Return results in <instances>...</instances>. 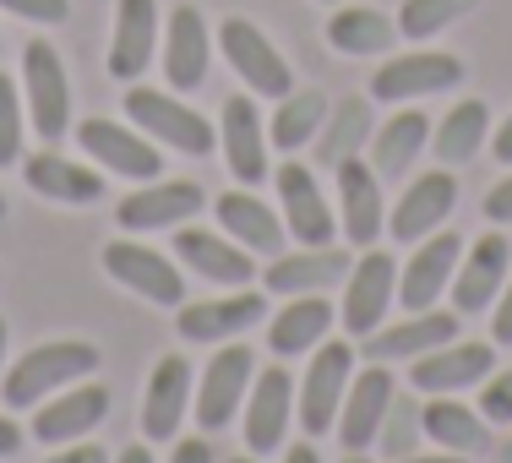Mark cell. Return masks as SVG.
<instances>
[{"mask_svg": "<svg viewBox=\"0 0 512 463\" xmlns=\"http://www.w3.org/2000/svg\"><path fill=\"white\" fill-rule=\"evenodd\" d=\"M93 371H99V349L82 344V338L33 344L28 355L0 376V398H6V409H33L39 398H50V393H60V387L93 376Z\"/></svg>", "mask_w": 512, "mask_h": 463, "instance_id": "1", "label": "cell"}, {"mask_svg": "<svg viewBox=\"0 0 512 463\" xmlns=\"http://www.w3.org/2000/svg\"><path fill=\"white\" fill-rule=\"evenodd\" d=\"M349 376H355V349L344 338H322L311 349V365L300 376V431L322 436L338 425V409H344Z\"/></svg>", "mask_w": 512, "mask_h": 463, "instance_id": "2", "label": "cell"}, {"mask_svg": "<svg viewBox=\"0 0 512 463\" xmlns=\"http://www.w3.org/2000/svg\"><path fill=\"white\" fill-rule=\"evenodd\" d=\"M126 115L142 137L164 142V148H175V153H213V126H207L191 104L169 99V93H158V88H131Z\"/></svg>", "mask_w": 512, "mask_h": 463, "instance_id": "3", "label": "cell"}, {"mask_svg": "<svg viewBox=\"0 0 512 463\" xmlns=\"http://www.w3.org/2000/svg\"><path fill=\"white\" fill-rule=\"evenodd\" d=\"M22 88H28V120L39 131V142H60L71 126V82L60 55L44 39H33L22 50Z\"/></svg>", "mask_w": 512, "mask_h": 463, "instance_id": "4", "label": "cell"}, {"mask_svg": "<svg viewBox=\"0 0 512 463\" xmlns=\"http://www.w3.org/2000/svg\"><path fill=\"white\" fill-rule=\"evenodd\" d=\"M251 376H256V355L246 344H224L202 371V387H197V425L207 436H218L229 420L240 414L251 393Z\"/></svg>", "mask_w": 512, "mask_h": 463, "instance_id": "5", "label": "cell"}, {"mask_svg": "<svg viewBox=\"0 0 512 463\" xmlns=\"http://www.w3.org/2000/svg\"><path fill=\"white\" fill-rule=\"evenodd\" d=\"M104 273L115 278L120 289L142 295L148 306H180V300H186V278H180V267L169 262L164 251L137 246V240H115V246H104Z\"/></svg>", "mask_w": 512, "mask_h": 463, "instance_id": "6", "label": "cell"}, {"mask_svg": "<svg viewBox=\"0 0 512 463\" xmlns=\"http://www.w3.org/2000/svg\"><path fill=\"white\" fill-rule=\"evenodd\" d=\"M218 44H224V60L251 82L256 93H262V99H284V93L295 88V71H289V60L273 50V39H267L256 22L229 17L224 28H218Z\"/></svg>", "mask_w": 512, "mask_h": 463, "instance_id": "7", "label": "cell"}, {"mask_svg": "<svg viewBox=\"0 0 512 463\" xmlns=\"http://www.w3.org/2000/svg\"><path fill=\"white\" fill-rule=\"evenodd\" d=\"M289 414H295V376L284 365H267V371L251 376V393H246V447L256 458L262 453H278L284 447V431H289Z\"/></svg>", "mask_w": 512, "mask_h": 463, "instance_id": "8", "label": "cell"}, {"mask_svg": "<svg viewBox=\"0 0 512 463\" xmlns=\"http://www.w3.org/2000/svg\"><path fill=\"white\" fill-rule=\"evenodd\" d=\"M463 82V60L442 55V50H414V55H393L382 71L371 77V93L382 104H404V99H425V93H447Z\"/></svg>", "mask_w": 512, "mask_h": 463, "instance_id": "9", "label": "cell"}, {"mask_svg": "<svg viewBox=\"0 0 512 463\" xmlns=\"http://www.w3.org/2000/svg\"><path fill=\"white\" fill-rule=\"evenodd\" d=\"M202 207H207V197L197 180H142V191H131L115 207V218H120V229H180Z\"/></svg>", "mask_w": 512, "mask_h": 463, "instance_id": "10", "label": "cell"}, {"mask_svg": "<svg viewBox=\"0 0 512 463\" xmlns=\"http://www.w3.org/2000/svg\"><path fill=\"white\" fill-rule=\"evenodd\" d=\"M398 295V267L387 251H365L355 257L344 278V327L349 333H376V327L387 322V306H393Z\"/></svg>", "mask_w": 512, "mask_h": 463, "instance_id": "11", "label": "cell"}, {"mask_svg": "<svg viewBox=\"0 0 512 463\" xmlns=\"http://www.w3.org/2000/svg\"><path fill=\"white\" fill-rule=\"evenodd\" d=\"M507 273H512L507 235H480L469 251H463V262H458V273H453V306L463 316H480L485 306H496Z\"/></svg>", "mask_w": 512, "mask_h": 463, "instance_id": "12", "label": "cell"}, {"mask_svg": "<svg viewBox=\"0 0 512 463\" xmlns=\"http://www.w3.org/2000/svg\"><path fill=\"white\" fill-rule=\"evenodd\" d=\"M491 371H496V349L491 344H458L453 338V344H442V349H431V355L414 360L409 382H414V393L442 398V393H463V387L485 382Z\"/></svg>", "mask_w": 512, "mask_h": 463, "instance_id": "13", "label": "cell"}, {"mask_svg": "<svg viewBox=\"0 0 512 463\" xmlns=\"http://www.w3.org/2000/svg\"><path fill=\"white\" fill-rule=\"evenodd\" d=\"M77 137H82V153L99 158L104 169H115V175H126V180H158V169H164L153 137L120 126V120H82Z\"/></svg>", "mask_w": 512, "mask_h": 463, "instance_id": "14", "label": "cell"}, {"mask_svg": "<svg viewBox=\"0 0 512 463\" xmlns=\"http://www.w3.org/2000/svg\"><path fill=\"white\" fill-rule=\"evenodd\" d=\"M278 202H284V224L300 246H327V240H333L338 213L322 202V186H316V175L300 158H289V164L278 169Z\"/></svg>", "mask_w": 512, "mask_h": 463, "instance_id": "15", "label": "cell"}, {"mask_svg": "<svg viewBox=\"0 0 512 463\" xmlns=\"http://www.w3.org/2000/svg\"><path fill=\"white\" fill-rule=\"evenodd\" d=\"M387 404H393V376H387V365H365V371L349 376V393H344V420H338V442L349 447V453H365V447L376 442V431H382L387 420Z\"/></svg>", "mask_w": 512, "mask_h": 463, "instance_id": "16", "label": "cell"}, {"mask_svg": "<svg viewBox=\"0 0 512 463\" xmlns=\"http://www.w3.org/2000/svg\"><path fill=\"white\" fill-rule=\"evenodd\" d=\"M104 414H109V393L99 382H71V387H60V398L39 404L33 436L44 447H66V442H82L93 425H104Z\"/></svg>", "mask_w": 512, "mask_h": 463, "instance_id": "17", "label": "cell"}, {"mask_svg": "<svg viewBox=\"0 0 512 463\" xmlns=\"http://www.w3.org/2000/svg\"><path fill=\"white\" fill-rule=\"evenodd\" d=\"M463 262V240L447 235V229H436V235H425V246L409 257V267L398 273V300H404L409 311H431V300L442 295V289H453V273Z\"/></svg>", "mask_w": 512, "mask_h": 463, "instance_id": "18", "label": "cell"}, {"mask_svg": "<svg viewBox=\"0 0 512 463\" xmlns=\"http://www.w3.org/2000/svg\"><path fill=\"white\" fill-rule=\"evenodd\" d=\"M191 360L186 355H164L148 376V398H142V431L148 442H169L186 420V404H191Z\"/></svg>", "mask_w": 512, "mask_h": 463, "instance_id": "19", "label": "cell"}, {"mask_svg": "<svg viewBox=\"0 0 512 463\" xmlns=\"http://www.w3.org/2000/svg\"><path fill=\"white\" fill-rule=\"evenodd\" d=\"M338 224H344L349 246H371L382 235V218H387V202H382V180H376L371 164L360 158H344L338 164Z\"/></svg>", "mask_w": 512, "mask_h": 463, "instance_id": "20", "label": "cell"}, {"mask_svg": "<svg viewBox=\"0 0 512 463\" xmlns=\"http://www.w3.org/2000/svg\"><path fill=\"white\" fill-rule=\"evenodd\" d=\"M175 257L191 267V273H202L207 284L218 289H240L256 278V262L246 257V246H229V240H218L213 229H191L180 224L175 229Z\"/></svg>", "mask_w": 512, "mask_h": 463, "instance_id": "21", "label": "cell"}, {"mask_svg": "<svg viewBox=\"0 0 512 463\" xmlns=\"http://www.w3.org/2000/svg\"><path fill=\"white\" fill-rule=\"evenodd\" d=\"M267 316V295H224V300H202V306H180V338L186 344H224L235 333H251Z\"/></svg>", "mask_w": 512, "mask_h": 463, "instance_id": "22", "label": "cell"}, {"mask_svg": "<svg viewBox=\"0 0 512 463\" xmlns=\"http://www.w3.org/2000/svg\"><path fill=\"white\" fill-rule=\"evenodd\" d=\"M158 44V0H115V44H109V77L137 82Z\"/></svg>", "mask_w": 512, "mask_h": 463, "instance_id": "23", "label": "cell"}, {"mask_svg": "<svg viewBox=\"0 0 512 463\" xmlns=\"http://www.w3.org/2000/svg\"><path fill=\"white\" fill-rule=\"evenodd\" d=\"M218 142H224V158H229V175L240 186H262L267 175V131H262V115L246 93L224 99V126H218Z\"/></svg>", "mask_w": 512, "mask_h": 463, "instance_id": "24", "label": "cell"}, {"mask_svg": "<svg viewBox=\"0 0 512 463\" xmlns=\"http://www.w3.org/2000/svg\"><path fill=\"white\" fill-rule=\"evenodd\" d=\"M207 60H213V44H207V22L197 6H175L169 11V33H164V77L175 93L202 88Z\"/></svg>", "mask_w": 512, "mask_h": 463, "instance_id": "25", "label": "cell"}, {"mask_svg": "<svg viewBox=\"0 0 512 463\" xmlns=\"http://www.w3.org/2000/svg\"><path fill=\"white\" fill-rule=\"evenodd\" d=\"M458 338V316L453 311H414L409 322L387 327V333H365V360L387 365V360H420L431 349Z\"/></svg>", "mask_w": 512, "mask_h": 463, "instance_id": "26", "label": "cell"}, {"mask_svg": "<svg viewBox=\"0 0 512 463\" xmlns=\"http://www.w3.org/2000/svg\"><path fill=\"white\" fill-rule=\"evenodd\" d=\"M453 202H458L453 169H431V175H420V180L404 191V202L393 207V235H398V240H425V235H436V229L447 224V213H453Z\"/></svg>", "mask_w": 512, "mask_h": 463, "instance_id": "27", "label": "cell"}, {"mask_svg": "<svg viewBox=\"0 0 512 463\" xmlns=\"http://www.w3.org/2000/svg\"><path fill=\"white\" fill-rule=\"evenodd\" d=\"M22 180H28V191H39L44 202H66V207L104 202V175H93V169L71 164V158H60V153L22 158Z\"/></svg>", "mask_w": 512, "mask_h": 463, "instance_id": "28", "label": "cell"}, {"mask_svg": "<svg viewBox=\"0 0 512 463\" xmlns=\"http://www.w3.org/2000/svg\"><path fill=\"white\" fill-rule=\"evenodd\" d=\"M355 257L338 246H306L300 257H273L267 267V289L273 295H316V289H333L349 278Z\"/></svg>", "mask_w": 512, "mask_h": 463, "instance_id": "29", "label": "cell"}, {"mask_svg": "<svg viewBox=\"0 0 512 463\" xmlns=\"http://www.w3.org/2000/svg\"><path fill=\"white\" fill-rule=\"evenodd\" d=\"M327 327H333V306H327L322 295H289V306L273 316V333H267V349H273L278 360L289 355H306L327 338Z\"/></svg>", "mask_w": 512, "mask_h": 463, "instance_id": "30", "label": "cell"}, {"mask_svg": "<svg viewBox=\"0 0 512 463\" xmlns=\"http://www.w3.org/2000/svg\"><path fill=\"white\" fill-rule=\"evenodd\" d=\"M218 224H224L240 246H256L262 257H278V246H284L278 213L267 202H256L251 191H224V197H218Z\"/></svg>", "mask_w": 512, "mask_h": 463, "instance_id": "31", "label": "cell"}, {"mask_svg": "<svg viewBox=\"0 0 512 463\" xmlns=\"http://www.w3.org/2000/svg\"><path fill=\"white\" fill-rule=\"evenodd\" d=\"M425 137H431V120L420 109H404V115H387L382 131H371V169L387 180H398L404 169L420 158Z\"/></svg>", "mask_w": 512, "mask_h": 463, "instance_id": "32", "label": "cell"}, {"mask_svg": "<svg viewBox=\"0 0 512 463\" xmlns=\"http://www.w3.org/2000/svg\"><path fill=\"white\" fill-rule=\"evenodd\" d=\"M420 420H425V436L431 442H442L447 453H485L491 447V431H485V420H474V409H463L453 393H442V398H431V404L420 409Z\"/></svg>", "mask_w": 512, "mask_h": 463, "instance_id": "33", "label": "cell"}, {"mask_svg": "<svg viewBox=\"0 0 512 463\" xmlns=\"http://www.w3.org/2000/svg\"><path fill=\"white\" fill-rule=\"evenodd\" d=\"M393 39H398V22H387L371 6H344L327 17V44L338 55H382L393 50Z\"/></svg>", "mask_w": 512, "mask_h": 463, "instance_id": "34", "label": "cell"}, {"mask_svg": "<svg viewBox=\"0 0 512 463\" xmlns=\"http://www.w3.org/2000/svg\"><path fill=\"white\" fill-rule=\"evenodd\" d=\"M322 120H327V93H316V88H289L284 99H278V115H273V126H267V142H273L278 153H300L306 142H316V131H322Z\"/></svg>", "mask_w": 512, "mask_h": 463, "instance_id": "35", "label": "cell"}, {"mask_svg": "<svg viewBox=\"0 0 512 463\" xmlns=\"http://www.w3.org/2000/svg\"><path fill=\"white\" fill-rule=\"evenodd\" d=\"M485 137H491V109H485L480 99H463V104H453L442 115L431 148H436L442 164H469V158L485 148Z\"/></svg>", "mask_w": 512, "mask_h": 463, "instance_id": "36", "label": "cell"}, {"mask_svg": "<svg viewBox=\"0 0 512 463\" xmlns=\"http://www.w3.org/2000/svg\"><path fill=\"white\" fill-rule=\"evenodd\" d=\"M365 142H371V104H365V99H344L338 109H327L322 131H316V158L338 169L344 158H355Z\"/></svg>", "mask_w": 512, "mask_h": 463, "instance_id": "37", "label": "cell"}, {"mask_svg": "<svg viewBox=\"0 0 512 463\" xmlns=\"http://www.w3.org/2000/svg\"><path fill=\"white\" fill-rule=\"evenodd\" d=\"M474 6H480V0H404L398 33H404V39H431V33H442L447 22L469 17Z\"/></svg>", "mask_w": 512, "mask_h": 463, "instance_id": "38", "label": "cell"}, {"mask_svg": "<svg viewBox=\"0 0 512 463\" xmlns=\"http://www.w3.org/2000/svg\"><path fill=\"white\" fill-rule=\"evenodd\" d=\"M420 409H425V404H414V398H398V393H393V404H387V420H382V431H376V442H382L387 458H409L414 436H425Z\"/></svg>", "mask_w": 512, "mask_h": 463, "instance_id": "39", "label": "cell"}, {"mask_svg": "<svg viewBox=\"0 0 512 463\" xmlns=\"http://www.w3.org/2000/svg\"><path fill=\"white\" fill-rule=\"evenodd\" d=\"M0 164H22V99L6 71H0Z\"/></svg>", "mask_w": 512, "mask_h": 463, "instance_id": "40", "label": "cell"}, {"mask_svg": "<svg viewBox=\"0 0 512 463\" xmlns=\"http://www.w3.org/2000/svg\"><path fill=\"white\" fill-rule=\"evenodd\" d=\"M480 414L485 420H496V425H512V371L502 376H485V393H480Z\"/></svg>", "mask_w": 512, "mask_h": 463, "instance_id": "41", "label": "cell"}, {"mask_svg": "<svg viewBox=\"0 0 512 463\" xmlns=\"http://www.w3.org/2000/svg\"><path fill=\"white\" fill-rule=\"evenodd\" d=\"M0 6H6L11 17L44 22V28H55V22H66V17H71V0H0Z\"/></svg>", "mask_w": 512, "mask_h": 463, "instance_id": "42", "label": "cell"}, {"mask_svg": "<svg viewBox=\"0 0 512 463\" xmlns=\"http://www.w3.org/2000/svg\"><path fill=\"white\" fill-rule=\"evenodd\" d=\"M485 218L491 224H512V175L502 186H491V197H485Z\"/></svg>", "mask_w": 512, "mask_h": 463, "instance_id": "43", "label": "cell"}, {"mask_svg": "<svg viewBox=\"0 0 512 463\" xmlns=\"http://www.w3.org/2000/svg\"><path fill=\"white\" fill-rule=\"evenodd\" d=\"M496 344H512V278L502 284V295H496V322H491Z\"/></svg>", "mask_w": 512, "mask_h": 463, "instance_id": "44", "label": "cell"}, {"mask_svg": "<svg viewBox=\"0 0 512 463\" xmlns=\"http://www.w3.org/2000/svg\"><path fill=\"white\" fill-rule=\"evenodd\" d=\"M169 463H213V442H207V436H186V442L169 453Z\"/></svg>", "mask_w": 512, "mask_h": 463, "instance_id": "45", "label": "cell"}, {"mask_svg": "<svg viewBox=\"0 0 512 463\" xmlns=\"http://www.w3.org/2000/svg\"><path fill=\"white\" fill-rule=\"evenodd\" d=\"M44 463H109V453H104V447H93V442H77V447H66V453H55Z\"/></svg>", "mask_w": 512, "mask_h": 463, "instance_id": "46", "label": "cell"}, {"mask_svg": "<svg viewBox=\"0 0 512 463\" xmlns=\"http://www.w3.org/2000/svg\"><path fill=\"white\" fill-rule=\"evenodd\" d=\"M491 153L502 158V164H512V115L502 120V131H496V137H491Z\"/></svg>", "mask_w": 512, "mask_h": 463, "instance_id": "47", "label": "cell"}, {"mask_svg": "<svg viewBox=\"0 0 512 463\" xmlns=\"http://www.w3.org/2000/svg\"><path fill=\"white\" fill-rule=\"evenodd\" d=\"M17 447H22V431H17V425H11V420H6V414H0V458H11V453H17Z\"/></svg>", "mask_w": 512, "mask_h": 463, "instance_id": "48", "label": "cell"}, {"mask_svg": "<svg viewBox=\"0 0 512 463\" xmlns=\"http://www.w3.org/2000/svg\"><path fill=\"white\" fill-rule=\"evenodd\" d=\"M284 463H322V458H316V447H289Z\"/></svg>", "mask_w": 512, "mask_h": 463, "instance_id": "49", "label": "cell"}, {"mask_svg": "<svg viewBox=\"0 0 512 463\" xmlns=\"http://www.w3.org/2000/svg\"><path fill=\"white\" fill-rule=\"evenodd\" d=\"M115 463H153V453H148V447H126Z\"/></svg>", "mask_w": 512, "mask_h": 463, "instance_id": "50", "label": "cell"}, {"mask_svg": "<svg viewBox=\"0 0 512 463\" xmlns=\"http://www.w3.org/2000/svg\"><path fill=\"white\" fill-rule=\"evenodd\" d=\"M398 463H463V453H431V458H398Z\"/></svg>", "mask_w": 512, "mask_h": 463, "instance_id": "51", "label": "cell"}, {"mask_svg": "<svg viewBox=\"0 0 512 463\" xmlns=\"http://www.w3.org/2000/svg\"><path fill=\"white\" fill-rule=\"evenodd\" d=\"M0 376H6V322H0Z\"/></svg>", "mask_w": 512, "mask_h": 463, "instance_id": "52", "label": "cell"}, {"mask_svg": "<svg viewBox=\"0 0 512 463\" xmlns=\"http://www.w3.org/2000/svg\"><path fill=\"white\" fill-rule=\"evenodd\" d=\"M502 463H512V436H507V442H502Z\"/></svg>", "mask_w": 512, "mask_h": 463, "instance_id": "53", "label": "cell"}, {"mask_svg": "<svg viewBox=\"0 0 512 463\" xmlns=\"http://www.w3.org/2000/svg\"><path fill=\"white\" fill-rule=\"evenodd\" d=\"M344 463H365V458H360V453H349V458H344Z\"/></svg>", "mask_w": 512, "mask_h": 463, "instance_id": "54", "label": "cell"}, {"mask_svg": "<svg viewBox=\"0 0 512 463\" xmlns=\"http://www.w3.org/2000/svg\"><path fill=\"white\" fill-rule=\"evenodd\" d=\"M0 218H6V197H0Z\"/></svg>", "mask_w": 512, "mask_h": 463, "instance_id": "55", "label": "cell"}, {"mask_svg": "<svg viewBox=\"0 0 512 463\" xmlns=\"http://www.w3.org/2000/svg\"><path fill=\"white\" fill-rule=\"evenodd\" d=\"M229 463H251V458H229Z\"/></svg>", "mask_w": 512, "mask_h": 463, "instance_id": "56", "label": "cell"}, {"mask_svg": "<svg viewBox=\"0 0 512 463\" xmlns=\"http://www.w3.org/2000/svg\"><path fill=\"white\" fill-rule=\"evenodd\" d=\"M327 6H333V0H327Z\"/></svg>", "mask_w": 512, "mask_h": 463, "instance_id": "57", "label": "cell"}]
</instances>
